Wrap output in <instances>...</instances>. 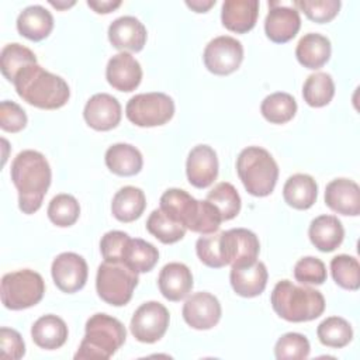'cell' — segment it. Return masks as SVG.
Listing matches in <instances>:
<instances>
[{
    "label": "cell",
    "instance_id": "cell-1",
    "mask_svg": "<svg viewBox=\"0 0 360 360\" xmlns=\"http://www.w3.org/2000/svg\"><path fill=\"white\" fill-rule=\"evenodd\" d=\"M11 180L18 191V207L24 214L37 212L51 186L52 172L46 158L37 150L20 152L11 163Z\"/></svg>",
    "mask_w": 360,
    "mask_h": 360
},
{
    "label": "cell",
    "instance_id": "cell-2",
    "mask_svg": "<svg viewBox=\"0 0 360 360\" xmlns=\"http://www.w3.org/2000/svg\"><path fill=\"white\" fill-rule=\"evenodd\" d=\"M17 94L28 104L42 110L63 107L69 97L68 83L58 75L45 70L38 63L24 68L13 82Z\"/></svg>",
    "mask_w": 360,
    "mask_h": 360
},
{
    "label": "cell",
    "instance_id": "cell-3",
    "mask_svg": "<svg viewBox=\"0 0 360 360\" xmlns=\"http://www.w3.org/2000/svg\"><path fill=\"white\" fill-rule=\"evenodd\" d=\"M163 212L193 232L201 235L218 231L222 218L215 205L207 200H195L181 188H169L160 197Z\"/></svg>",
    "mask_w": 360,
    "mask_h": 360
},
{
    "label": "cell",
    "instance_id": "cell-4",
    "mask_svg": "<svg viewBox=\"0 0 360 360\" xmlns=\"http://www.w3.org/2000/svg\"><path fill=\"white\" fill-rule=\"evenodd\" d=\"M274 312L288 322L316 319L325 311V298L321 291L308 285H295L290 280L278 281L270 295Z\"/></svg>",
    "mask_w": 360,
    "mask_h": 360
},
{
    "label": "cell",
    "instance_id": "cell-5",
    "mask_svg": "<svg viewBox=\"0 0 360 360\" xmlns=\"http://www.w3.org/2000/svg\"><path fill=\"white\" fill-rule=\"evenodd\" d=\"M86 333L75 354L76 360L110 359L125 342V326L114 316L94 314L86 322Z\"/></svg>",
    "mask_w": 360,
    "mask_h": 360
},
{
    "label": "cell",
    "instance_id": "cell-6",
    "mask_svg": "<svg viewBox=\"0 0 360 360\" xmlns=\"http://www.w3.org/2000/svg\"><path fill=\"white\" fill-rule=\"evenodd\" d=\"M236 173L249 194L266 197L276 187L278 166L269 150L260 146H248L236 159Z\"/></svg>",
    "mask_w": 360,
    "mask_h": 360
},
{
    "label": "cell",
    "instance_id": "cell-7",
    "mask_svg": "<svg viewBox=\"0 0 360 360\" xmlns=\"http://www.w3.org/2000/svg\"><path fill=\"white\" fill-rule=\"evenodd\" d=\"M136 285L138 273L122 262H103L97 269V294L110 305L122 307L128 304Z\"/></svg>",
    "mask_w": 360,
    "mask_h": 360
},
{
    "label": "cell",
    "instance_id": "cell-8",
    "mask_svg": "<svg viewBox=\"0 0 360 360\" xmlns=\"http://www.w3.org/2000/svg\"><path fill=\"white\" fill-rule=\"evenodd\" d=\"M45 292V283L39 273L22 269L7 273L1 278V302L11 311L37 305Z\"/></svg>",
    "mask_w": 360,
    "mask_h": 360
},
{
    "label": "cell",
    "instance_id": "cell-9",
    "mask_svg": "<svg viewBox=\"0 0 360 360\" xmlns=\"http://www.w3.org/2000/svg\"><path fill=\"white\" fill-rule=\"evenodd\" d=\"M125 115L136 127H159L173 118L174 103L165 93H141L128 100Z\"/></svg>",
    "mask_w": 360,
    "mask_h": 360
},
{
    "label": "cell",
    "instance_id": "cell-10",
    "mask_svg": "<svg viewBox=\"0 0 360 360\" xmlns=\"http://www.w3.org/2000/svg\"><path fill=\"white\" fill-rule=\"evenodd\" d=\"M169 321L170 315L163 304L158 301H148L134 312L129 329L138 342L155 343L166 333Z\"/></svg>",
    "mask_w": 360,
    "mask_h": 360
},
{
    "label": "cell",
    "instance_id": "cell-11",
    "mask_svg": "<svg viewBox=\"0 0 360 360\" xmlns=\"http://www.w3.org/2000/svg\"><path fill=\"white\" fill-rule=\"evenodd\" d=\"M205 68L218 76L233 73L243 60L242 42L229 35L211 39L202 53Z\"/></svg>",
    "mask_w": 360,
    "mask_h": 360
},
{
    "label": "cell",
    "instance_id": "cell-12",
    "mask_svg": "<svg viewBox=\"0 0 360 360\" xmlns=\"http://www.w3.org/2000/svg\"><path fill=\"white\" fill-rule=\"evenodd\" d=\"M55 285L68 294L82 290L87 281L89 267L86 260L75 252L58 255L51 267Z\"/></svg>",
    "mask_w": 360,
    "mask_h": 360
},
{
    "label": "cell",
    "instance_id": "cell-13",
    "mask_svg": "<svg viewBox=\"0 0 360 360\" xmlns=\"http://www.w3.org/2000/svg\"><path fill=\"white\" fill-rule=\"evenodd\" d=\"M183 318L188 326L198 330L214 328L221 319V304L218 298L207 291L191 294L183 305Z\"/></svg>",
    "mask_w": 360,
    "mask_h": 360
},
{
    "label": "cell",
    "instance_id": "cell-14",
    "mask_svg": "<svg viewBox=\"0 0 360 360\" xmlns=\"http://www.w3.org/2000/svg\"><path fill=\"white\" fill-rule=\"evenodd\" d=\"M300 28L301 17L295 7H288L278 1H269V13L264 18V32L270 41L276 44L288 42L298 34Z\"/></svg>",
    "mask_w": 360,
    "mask_h": 360
},
{
    "label": "cell",
    "instance_id": "cell-15",
    "mask_svg": "<svg viewBox=\"0 0 360 360\" xmlns=\"http://www.w3.org/2000/svg\"><path fill=\"white\" fill-rule=\"evenodd\" d=\"M224 248L231 267L250 264L257 260L260 243L257 236L246 228H232L224 231Z\"/></svg>",
    "mask_w": 360,
    "mask_h": 360
},
{
    "label": "cell",
    "instance_id": "cell-16",
    "mask_svg": "<svg viewBox=\"0 0 360 360\" xmlns=\"http://www.w3.org/2000/svg\"><path fill=\"white\" fill-rule=\"evenodd\" d=\"M83 117L93 129L110 131L121 121V104L108 93H97L87 100Z\"/></svg>",
    "mask_w": 360,
    "mask_h": 360
},
{
    "label": "cell",
    "instance_id": "cell-17",
    "mask_svg": "<svg viewBox=\"0 0 360 360\" xmlns=\"http://www.w3.org/2000/svg\"><path fill=\"white\" fill-rule=\"evenodd\" d=\"M186 173L191 186L205 188L214 183L218 176V158L208 145L194 146L186 162Z\"/></svg>",
    "mask_w": 360,
    "mask_h": 360
},
{
    "label": "cell",
    "instance_id": "cell-18",
    "mask_svg": "<svg viewBox=\"0 0 360 360\" xmlns=\"http://www.w3.org/2000/svg\"><path fill=\"white\" fill-rule=\"evenodd\" d=\"M105 77L111 87L128 93L139 86L142 68L131 53L120 52L110 58L105 68Z\"/></svg>",
    "mask_w": 360,
    "mask_h": 360
},
{
    "label": "cell",
    "instance_id": "cell-19",
    "mask_svg": "<svg viewBox=\"0 0 360 360\" xmlns=\"http://www.w3.org/2000/svg\"><path fill=\"white\" fill-rule=\"evenodd\" d=\"M148 32L145 25L132 15L115 18L108 27V39L111 45L122 52H139L146 44Z\"/></svg>",
    "mask_w": 360,
    "mask_h": 360
},
{
    "label": "cell",
    "instance_id": "cell-20",
    "mask_svg": "<svg viewBox=\"0 0 360 360\" xmlns=\"http://www.w3.org/2000/svg\"><path fill=\"white\" fill-rule=\"evenodd\" d=\"M325 204L342 215L357 217L360 214V187L350 179H335L326 184Z\"/></svg>",
    "mask_w": 360,
    "mask_h": 360
},
{
    "label": "cell",
    "instance_id": "cell-21",
    "mask_svg": "<svg viewBox=\"0 0 360 360\" xmlns=\"http://www.w3.org/2000/svg\"><path fill=\"white\" fill-rule=\"evenodd\" d=\"M267 269L263 262H253L250 264L231 267V285L233 291L245 298L260 295L267 284Z\"/></svg>",
    "mask_w": 360,
    "mask_h": 360
},
{
    "label": "cell",
    "instance_id": "cell-22",
    "mask_svg": "<svg viewBox=\"0 0 360 360\" xmlns=\"http://www.w3.org/2000/svg\"><path fill=\"white\" fill-rule=\"evenodd\" d=\"M193 284L191 270L184 263L179 262L165 264L158 278L162 295L173 302L186 298L191 291Z\"/></svg>",
    "mask_w": 360,
    "mask_h": 360
},
{
    "label": "cell",
    "instance_id": "cell-23",
    "mask_svg": "<svg viewBox=\"0 0 360 360\" xmlns=\"http://www.w3.org/2000/svg\"><path fill=\"white\" fill-rule=\"evenodd\" d=\"M257 0H225L221 8L222 25L236 34L250 31L257 21Z\"/></svg>",
    "mask_w": 360,
    "mask_h": 360
},
{
    "label": "cell",
    "instance_id": "cell-24",
    "mask_svg": "<svg viewBox=\"0 0 360 360\" xmlns=\"http://www.w3.org/2000/svg\"><path fill=\"white\" fill-rule=\"evenodd\" d=\"M308 236L311 243L321 252H333L345 238V229L335 215H319L309 224Z\"/></svg>",
    "mask_w": 360,
    "mask_h": 360
},
{
    "label": "cell",
    "instance_id": "cell-25",
    "mask_svg": "<svg viewBox=\"0 0 360 360\" xmlns=\"http://www.w3.org/2000/svg\"><path fill=\"white\" fill-rule=\"evenodd\" d=\"M68 326L65 321L53 314L38 318L31 328L34 343L45 350H55L68 340Z\"/></svg>",
    "mask_w": 360,
    "mask_h": 360
},
{
    "label": "cell",
    "instance_id": "cell-26",
    "mask_svg": "<svg viewBox=\"0 0 360 360\" xmlns=\"http://www.w3.org/2000/svg\"><path fill=\"white\" fill-rule=\"evenodd\" d=\"M53 28L52 14L42 6L34 4L25 7L17 17L18 32L31 41L45 39Z\"/></svg>",
    "mask_w": 360,
    "mask_h": 360
},
{
    "label": "cell",
    "instance_id": "cell-27",
    "mask_svg": "<svg viewBox=\"0 0 360 360\" xmlns=\"http://www.w3.org/2000/svg\"><path fill=\"white\" fill-rule=\"evenodd\" d=\"M330 41L316 32H309L301 37L295 48L297 60L307 69H319L330 58Z\"/></svg>",
    "mask_w": 360,
    "mask_h": 360
},
{
    "label": "cell",
    "instance_id": "cell-28",
    "mask_svg": "<svg viewBox=\"0 0 360 360\" xmlns=\"http://www.w3.org/2000/svg\"><path fill=\"white\" fill-rule=\"evenodd\" d=\"M284 201L295 210H308L318 197V184L312 176L295 173L290 176L283 187Z\"/></svg>",
    "mask_w": 360,
    "mask_h": 360
},
{
    "label": "cell",
    "instance_id": "cell-29",
    "mask_svg": "<svg viewBox=\"0 0 360 360\" xmlns=\"http://www.w3.org/2000/svg\"><path fill=\"white\" fill-rule=\"evenodd\" d=\"M105 166L117 176H135L143 166L142 153L129 143L111 145L104 156Z\"/></svg>",
    "mask_w": 360,
    "mask_h": 360
},
{
    "label": "cell",
    "instance_id": "cell-30",
    "mask_svg": "<svg viewBox=\"0 0 360 360\" xmlns=\"http://www.w3.org/2000/svg\"><path fill=\"white\" fill-rule=\"evenodd\" d=\"M146 207V198L139 187H121L111 202V212L120 222H132L138 219Z\"/></svg>",
    "mask_w": 360,
    "mask_h": 360
},
{
    "label": "cell",
    "instance_id": "cell-31",
    "mask_svg": "<svg viewBox=\"0 0 360 360\" xmlns=\"http://www.w3.org/2000/svg\"><path fill=\"white\" fill-rule=\"evenodd\" d=\"M158 260L159 250L152 243L139 238L134 239L129 236L122 250V263H125L136 273H148L155 267Z\"/></svg>",
    "mask_w": 360,
    "mask_h": 360
},
{
    "label": "cell",
    "instance_id": "cell-32",
    "mask_svg": "<svg viewBox=\"0 0 360 360\" xmlns=\"http://www.w3.org/2000/svg\"><path fill=\"white\" fill-rule=\"evenodd\" d=\"M32 63H37L35 53L18 42L7 44L0 52V70L11 83L24 68Z\"/></svg>",
    "mask_w": 360,
    "mask_h": 360
},
{
    "label": "cell",
    "instance_id": "cell-33",
    "mask_svg": "<svg viewBox=\"0 0 360 360\" xmlns=\"http://www.w3.org/2000/svg\"><path fill=\"white\" fill-rule=\"evenodd\" d=\"M335 96V83L329 73L315 72L309 75L302 86V97L311 107H323Z\"/></svg>",
    "mask_w": 360,
    "mask_h": 360
},
{
    "label": "cell",
    "instance_id": "cell-34",
    "mask_svg": "<svg viewBox=\"0 0 360 360\" xmlns=\"http://www.w3.org/2000/svg\"><path fill=\"white\" fill-rule=\"evenodd\" d=\"M260 112L271 124H285L295 115L297 101L288 93H271L262 101Z\"/></svg>",
    "mask_w": 360,
    "mask_h": 360
},
{
    "label": "cell",
    "instance_id": "cell-35",
    "mask_svg": "<svg viewBox=\"0 0 360 360\" xmlns=\"http://www.w3.org/2000/svg\"><path fill=\"white\" fill-rule=\"evenodd\" d=\"M146 229L150 235L159 239L162 243H176L184 238L187 228L180 222L174 221L160 208L153 210L146 221Z\"/></svg>",
    "mask_w": 360,
    "mask_h": 360
},
{
    "label": "cell",
    "instance_id": "cell-36",
    "mask_svg": "<svg viewBox=\"0 0 360 360\" xmlns=\"http://www.w3.org/2000/svg\"><path fill=\"white\" fill-rule=\"evenodd\" d=\"M316 335L323 346L340 349L352 342L353 329L345 318L329 316L318 325Z\"/></svg>",
    "mask_w": 360,
    "mask_h": 360
},
{
    "label": "cell",
    "instance_id": "cell-37",
    "mask_svg": "<svg viewBox=\"0 0 360 360\" xmlns=\"http://www.w3.org/2000/svg\"><path fill=\"white\" fill-rule=\"evenodd\" d=\"M195 252L198 259L208 267L221 269L228 266L224 248V231L200 236L195 242Z\"/></svg>",
    "mask_w": 360,
    "mask_h": 360
},
{
    "label": "cell",
    "instance_id": "cell-38",
    "mask_svg": "<svg viewBox=\"0 0 360 360\" xmlns=\"http://www.w3.org/2000/svg\"><path fill=\"white\" fill-rule=\"evenodd\" d=\"M205 200L217 207L222 221L235 218L240 211V195L238 190L228 181H221L214 186Z\"/></svg>",
    "mask_w": 360,
    "mask_h": 360
},
{
    "label": "cell",
    "instance_id": "cell-39",
    "mask_svg": "<svg viewBox=\"0 0 360 360\" xmlns=\"http://www.w3.org/2000/svg\"><path fill=\"white\" fill-rule=\"evenodd\" d=\"M330 273L338 285L356 291L360 287V264L354 256L338 255L330 260Z\"/></svg>",
    "mask_w": 360,
    "mask_h": 360
},
{
    "label": "cell",
    "instance_id": "cell-40",
    "mask_svg": "<svg viewBox=\"0 0 360 360\" xmlns=\"http://www.w3.org/2000/svg\"><path fill=\"white\" fill-rule=\"evenodd\" d=\"M80 215V205L70 194L55 195L48 205V218L52 224L60 228L72 226Z\"/></svg>",
    "mask_w": 360,
    "mask_h": 360
},
{
    "label": "cell",
    "instance_id": "cell-41",
    "mask_svg": "<svg viewBox=\"0 0 360 360\" xmlns=\"http://www.w3.org/2000/svg\"><path fill=\"white\" fill-rule=\"evenodd\" d=\"M309 340L307 336L295 332L284 333L274 346L277 360H302L309 356Z\"/></svg>",
    "mask_w": 360,
    "mask_h": 360
},
{
    "label": "cell",
    "instance_id": "cell-42",
    "mask_svg": "<svg viewBox=\"0 0 360 360\" xmlns=\"http://www.w3.org/2000/svg\"><path fill=\"white\" fill-rule=\"evenodd\" d=\"M339 0H295L294 7L298 11H304V14L315 21V22H329L332 21L340 8Z\"/></svg>",
    "mask_w": 360,
    "mask_h": 360
},
{
    "label": "cell",
    "instance_id": "cell-43",
    "mask_svg": "<svg viewBox=\"0 0 360 360\" xmlns=\"http://www.w3.org/2000/svg\"><path fill=\"white\" fill-rule=\"evenodd\" d=\"M294 277L301 284L321 285L326 281V267L323 262L314 256L300 259L294 266Z\"/></svg>",
    "mask_w": 360,
    "mask_h": 360
},
{
    "label": "cell",
    "instance_id": "cell-44",
    "mask_svg": "<svg viewBox=\"0 0 360 360\" xmlns=\"http://www.w3.org/2000/svg\"><path fill=\"white\" fill-rule=\"evenodd\" d=\"M25 111L14 101L4 100L0 103V127L7 132H18L27 125Z\"/></svg>",
    "mask_w": 360,
    "mask_h": 360
},
{
    "label": "cell",
    "instance_id": "cell-45",
    "mask_svg": "<svg viewBox=\"0 0 360 360\" xmlns=\"http://www.w3.org/2000/svg\"><path fill=\"white\" fill-rule=\"evenodd\" d=\"M129 235L122 231H108L100 240V252L104 262H121L122 250Z\"/></svg>",
    "mask_w": 360,
    "mask_h": 360
},
{
    "label": "cell",
    "instance_id": "cell-46",
    "mask_svg": "<svg viewBox=\"0 0 360 360\" xmlns=\"http://www.w3.org/2000/svg\"><path fill=\"white\" fill-rule=\"evenodd\" d=\"M25 354V343L21 335L11 328L0 329V356L7 360H18Z\"/></svg>",
    "mask_w": 360,
    "mask_h": 360
},
{
    "label": "cell",
    "instance_id": "cell-47",
    "mask_svg": "<svg viewBox=\"0 0 360 360\" xmlns=\"http://www.w3.org/2000/svg\"><path fill=\"white\" fill-rule=\"evenodd\" d=\"M87 6L98 14H107V13H111L112 10L118 8L121 6V1L120 0H115V1H112V0H98V1L89 0Z\"/></svg>",
    "mask_w": 360,
    "mask_h": 360
},
{
    "label": "cell",
    "instance_id": "cell-48",
    "mask_svg": "<svg viewBox=\"0 0 360 360\" xmlns=\"http://www.w3.org/2000/svg\"><path fill=\"white\" fill-rule=\"evenodd\" d=\"M215 0H187L186 1V4L191 8V10H194L195 13H205V11H208L212 6H215Z\"/></svg>",
    "mask_w": 360,
    "mask_h": 360
},
{
    "label": "cell",
    "instance_id": "cell-49",
    "mask_svg": "<svg viewBox=\"0 0 360 360\" xmlns=\"http://www.w3.org/2000/svg\"><path fill=\"white\" fill-rule=\"evenodd\" d=\"M49 4L53 6V7H56V8H59V10H63V8H68V7L73 6L75 1H68V3H66V1H53V0H51Z\"/></svg>",
    "mask_w": 360,
    "mask_h": 360
}]
</instances>
